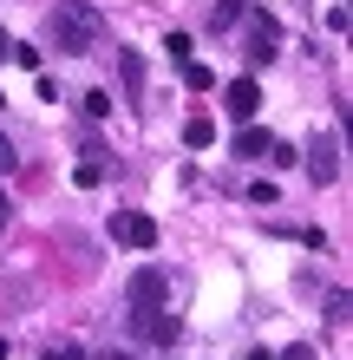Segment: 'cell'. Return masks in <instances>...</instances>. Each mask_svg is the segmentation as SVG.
Instances as JSON below:
<instances>
[{
  "label": "cell",
  "mask_w": 353,
  "mask_h": 360,
  "mask_svg": "<svg viewBox=\"0 0 353 360\" xmlns=\"http://www.w3.org/2000/svg\"><path fill=\"white\" fill-rule=\"evenodd\" d=\"M46 27H53V46H59V53H92L98 33H105V13L86 7V0H59Z\"/></svg>",
  "instance_id": "obj_1"
},
{
  "label": "cell",
  "mask_w": 353,
  "mask_h": 360,
  "mask_svg": "<svg viewBox=\"0 0 353 360\" xmlns=\"http://www.w3.org/2000/svg\"><path fill=\"white\" fill-rule=\"evenodd\" d=\"M131 328H138V334H144V341H151V347H171L177 334H183L171 308H131Z\"/></svg>",
  "instance_id": "obj_2"
},
{
  "label": "cell",
  "mask_w": 353,
  "mask_h": 360,
  "mask_svg": "<svg viewBox=\"0 0 353 360\" xmlns=\"http://www.w3.org/2000/svg\"><path fill=\"white\" fill-rule=\"evenodd\" d=\"M124 295H131V308H164V295H171V282H164V269H131V282H124Z\"/></svg>",
  "instance_id": "obj_3"
},
{
  "label": "cell",
  "mask_w": 353,
  "mask_h": 360,
  "mask_svg": "<svg viewBox=\"0 0 353 360\" xmlns=\"http://www.w3.org/2000/svg\"><path fill=\"white\" fill-rule=\"evenodd\" d=\"M112 236H118L124 249H151V243H157V217H151V210H124V217L112 223Z\"/></svg>",
  "instance_id": "obj_4"
},
{
  "label": "cell",
  "mask_w": 353,
  "mask_h": 360,
  "mask_svg": "<svg viewBox=\"0 0 353 360\" xmlns=\"http://www.w3.org/2000/svg\"><path fill=\"white\" fill-rule=\"evenodd\" d=\"M222 105H229L236 124H248V118L262 112V86H255V79H229V86H222Z\"/></svg>",
  "instance_id": "obj_5"
},
{
  "label": "cell",
  "mask_w": 353,
  "mask_h": 360,
  "mask_svg": "<svg viewBox=\"0 0 353 360\" xmlns=\"http://www.w3.org/2000/svg\"><path fill=\"white\" fill-rule=\"evenodd\" d=\"M268 46H281L275 13H248V59H268Z\"/></svg>",
  "instance_id": "obj_6"
},
{
  "label": "cell",
  "mask_w": 353,
  "mask_h": 360,
  "mask_svg": "<svg viewBox=\"0 0 353 360\" xmlns=\"http://www.w3.org/2000/svg\"><path fill=\"white\" fill-rule=\"evenodd\" d=\"M307 177H314V184H334V177H340V144H334V138L307 151Z\"/></svg>",
  "instance_id": "obj_7"
},
{
  "label": "cell",
  "mask_w": 353,
  "mask_h": 360,
  "mask_svg": "<svg viewBox=\"0 0 353 360\" xmlns=\"http://www.w3.org/2000/svg\"><path fill=\"white\" fill-rule=\"evenodd\" d=\"M268 144H275V138H268V131H255V124H242V131H236V144H229V151H236V158H268Z\"/></svg>",
  "instance_id": "obj_8"
},
{
  "label": "cell",
  "mask_w": 353,
  "mask_h": 360,
  "mask_svg": "<svg viewBox=\"0 0 353 360\" xmlns=\"http://www.w3.org/2000/svg\"><path fill=\"white\" fill-rule=\"evenodd\" d=\"M105 171H112V164H105V151H86V158H79V171H72V184L98 190V184H105Z\"/></svg>",
  "instance_id": "obj_9"
},
{
  "label": "cell",
  "mask_w": 353,
  "mask_h": 360,
  "mask_svg": "<svg viewBox=\"0 0 353 360\" xmlns=\"http://www.w3.org/2000/svg\"><path fill=\"white\" fill-rule=\"evenodd\" d=\"M118 72H124V92H131V105L144 98V59L138 53H118Z\"/></svg>",
  "instance_id": "obj_10"
},
{
  "label": "cell",
  "mask_w": 353,
  "mask_h": 360,
  "mask_svg": "<svg viewBox=\"0 0 353 360\" xmlns=\"http://www.w3.org/2000/svg\"><path fill=\"white\" fill-rule=\"evenodd\" d=\"M183 144H190V151H210V144H216V124L210 118H190V124H183Z\"/></svg>",
  "instance_id": "obj_11"
},
{
  "label": "cell",
  "mask_w": 353,
  "mask_h": 360,
  "mask_svg": "<svg viewBox=\"0 0 353 360\" xmlns=\"http://www.w3.org/2000/svg\"><path fill=\"white\" fill-rule=\"evenodd\" d=\"M183 86H190V92H210V86H216V72H210V66H197V59H183Z\"/></svg>",
  "instance_id": "obj_12"
},
{
  "label": "cell",
  "mask_w": 353,
  "mask_h": 360,
  "mask_svg": "<svg viewBox=\"0 0 353 360\" xmlns=\"http://www.w3.org/2000/svg\"><path fill=\"white\" fill-rule=\"evenodd\" d=\"M248 7H242V0H216V7H210V27H236V20H242Z\"/></svg>",
  "instance_id": "obj_13"
},
{
  "label": "cell",
  "mask_w": 353,
  "mask_h": 360,
  "mask_svg": "<svg viewBox=\"0 0 353 360\" xmlns=\"http://www.w3.org/2000/svg\"><path fill=\"white\" fill-rule=\"evenodd\" d=\"M86 118H112V92H86Z\"/></svg>",
  "instance_id": "obj_14"
},
{
  "label": "cell",
  "mask_w": 353,
  "mask_h": 360,
  "mask_svg": "<svg viewBox=\"0 0 353 360\" xmlns=\"http://www.w3.org/2000/svg\"><path fill=\"white\" fill-rule=\"evenodd\" d=\"M46 360H86V354H79L72 341H59V347H46Z\"/></svg>",
  "instance_id": "obj_15"
},
{
  "label": "cell",
  "mask_w": 353,
  "mask_h": 360,
  "mask_svg": "<svg viewBox=\"0 0 353 360\" xmlns=\"http://www.w3.org/2000/svg\"><path fill=\"white\" fill-rule=\"evenodd\" d=\"M275 360H314V347H307V341H295V347H281Z\"/></svg>",
  "instance_id": "obj_16"
},
{
  "label": "cell",
  "mask_w": 353,
  "mask_h": 360,
  "mask_svg": "<svg viewBox=\"0 0 353 360\" xmlns=\"http://www.w3.org/2000/svg\"><path fill=\"white\" fill-rule=\"evenodd\" d=\"M13 164H20V158H13V144L0 138V171H13Z\"/></svg>",
  "instance_id": "obj_17"
},
{
  "label": "cell",
  "mask_w": 353,
  "mask_h": 360,
  "mask_svg": "<svg viewBox=\"0 0 353 360\" xmlns=\"http://www.w3.org/2000/svg\"><path fill=\"white\" fill-rule=\"evenodd\" d=\"M7 217H13V203H7V190H0V229H7Z\"/></svg>",
  "instance_id": "obj_18"
},
{
  "label": "cell",
  "mask_w": 353,
  "mask_h": 360,
  "mask_svg": "<svg viewBox=\"0 0 353 360\" xmlns=\"http://www.w3.org/2000/svg\"><path fill=\"white\" fill-rule=\"evenodd\" d=\"M7 53H13V39H7V27H0V59H7Z\"/></svg>",
  "instance_id": "obj_19"
},
{
  "label": "cell",
  "mask_w": 353,
  "mask_h": 360,
  "mask_svg": "<svg viewBox=\"0 0 353 360\" xmlns=\"http://www.w3.org/2000/svg\"><path fill=\"white\" fill-rule=\"evenodd\" d=\"M248 360H275V354H268V347H255V354H248Z\"/></svg>",
  "instance_id": "obj_20"
},
{
  "label": "cell",
  "mask_w": 353,
  "mask_h": 360,
  "mask_svg": "<svg viewBox=\"0 0 353 360\" xmlns=\"http://www.w3.org/2000/svg\"><path fill=\"white\" fill-rule=\"evenodd\" d=\"M98 360H124V354H98Z\"/></svg>",
  "instance_id": "obj_21"
},
{
  "label": "cell",
  "mask_w": 353,
  "mask_h": 360,
  "mask_svg": "<svg viewBox=\"0 0 353 360\" xmlns=\"http://www.w3.org/2000/svg\"><path fill=\"white\" fill-rule=\"evenodd\" d=\"M0 105H7V98H0Z\"/></svg>",
  "instance_id": "obj_22"
}]
</instances>
